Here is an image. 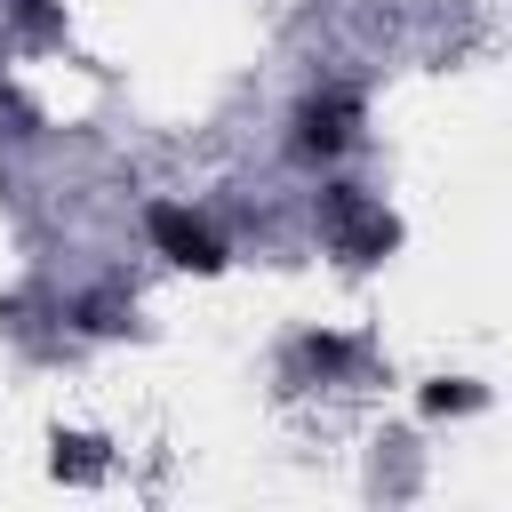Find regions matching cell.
<instances>
[{"instance_id":"cell-3","label":"cell","mask_w":512,"mask_h":512,"mask_svg":"<svg viewBox=\"0 0 512 512\" xmlns=\"http://www.w3.org/2000/svg\"><path fill=\"white\" fill-rule=\"evenodd\" d=\"M336 232H344V248L352 256H368V248H384V216H368L352 192H336Z\"/></svg>"},{"instance_id":"cell-1","label":"cell","mask_w":512,"mask_h":512,"mask_svg":"<svg viewBox=\"0 0 512 512\" xmlns=\"http://www.w3.org/2000/svg\"><path fill=\"white\" fill-rule=\"evenodd\" d=\"M144 224H152V248H160V256H176V264H192V272H216V264H224V248L208 240V224H192L184 208H152Z\"/></svg>"},{"instance_id":"cell-2","label":"cell","mask_w":512,"mask_h":512,"mask_svg":"<svg viewBox=\"0 0 512 512\" xmlns=\"http://www.w3.org/2000/svg\"><path fill=\"white\" fill-rule=\"evenodd\" d=\"M296 144H304L312 160H320V152H344V144H352V96H312Z\"/></svg>"}]
</instances>
